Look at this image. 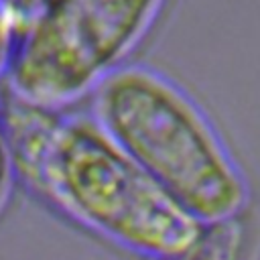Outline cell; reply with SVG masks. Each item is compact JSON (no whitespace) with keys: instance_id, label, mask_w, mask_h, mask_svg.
Wrapping results in <instances>:
<instances>
[{"instance_id":"1","label":"cell","mask_w":260,"mask_h":260,"mask_svg":"<svg viewBox=\"0 0 260 260\" xmlns=\"http://www.w3.org/2000/svg\"><path fill=\"white\" fill-rule=\"evenodd\" d=\"M16 175L35 193L116 244L181 260L205 225L175 203L95 122L18 100L4 102Z\"/></svg>"},{"instance_id":"2","label":"cell","mask_w":260,"mask_h":260,"mask_svg":"<svg viewBox=\"0 0 260 260\" xmlns=\"http://www.w3.org/2000/svg\"><path fill=\"white\" fill-rule=\"evenodd\" d=\"M93 118L108 136L203 225L236 217L248 181L203 108L169 75L124 65L93 91Z\"/></svg>"},{"instance_id":"3","label":"cell","mask_w":260,"mask_h":260,"mask_svg":"<svg viewBox=\"0 0 260 260\" xmlns=\"http://www.w3.org/2000/svg\"><path fill=\"white\" fill-rule=\"evenodd\" d=\"M167 0H39L8 71L10 98L61 110L93 93L156 24Z\"/></svg>"},{"instance_id":"4","label":"cell","mask_w":260,"mask_h":260,"mask_svg":"<svg viewBox=\"0 0 260 260\" xmlns=\"http://www.w3.org/2000/svg\"><path fill=\"white\" fill-rule=\"evenodd\" d=\"M39 0H0V75H6L16 41Z\"/></svg>"},{"instance_id":"5","label":"cell","mask_w":260,"mask_h":260,"mask_svg":"<svg viewBox=\"0 0 260 260\" xmlns=\"http://www.w3.org/2000/svg\"><path fill=\"white\" fill-rule=\"evenodd\" d=\"M16 179H18L16 158H14L10 126H8V118H6V104L0 98V209L6 203Z\"/></svg>"}]
</instances>
